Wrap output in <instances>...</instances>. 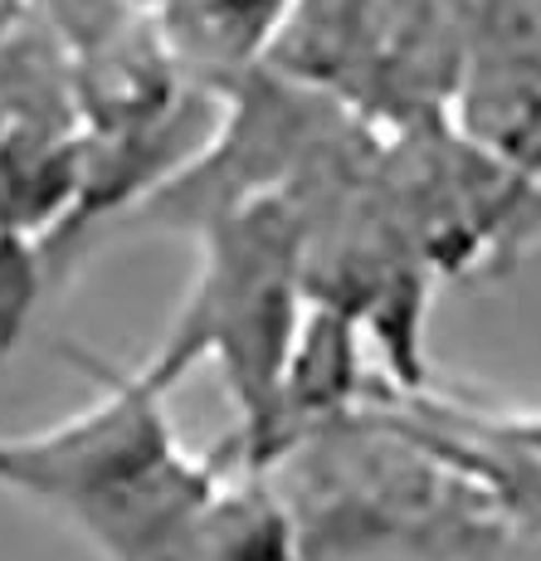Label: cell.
Instances as JSON below:
<instances>
[{
	"label": "cell",
	"mask_w": 541,
	"mask_h": 561,
	"mask_svg": "<svg viewBox=\"0 0 541 561\" xmlns=\"http://www.w3.org/2000/svg\"><path fill=\"white\" fill-rule=\"evenodd\" d=\"M288 0H166V30L181 54L215 69H240L258 45H268Z\"/></svg>",
	"instance_id": "277c9868"
},
{
	"label": "cell",
	"mask_w": 541,
	"mask_h": 561,
	"mask_svg": "<svg viewBox=\"0 0 541 561\" xmlns=\"http://www.w3.org/2000/svg\"><path fill=\"white\" fill-rule=\"evenodd\" d=\"M20 10H25V0H0V45L20 30Z\"/></svg>",
	"instance_id": "5b68a950"
},
{
	"label": "cell",
	"mask_w": 541,
	"mask_h": 561,
	"mask_svg": "<svg viewBox=\"0 0 541 561\" xmlns=\"http://www.w3.org/2000/svg\"><path fill=\"white\" fill-rule=\"evenodd\" d=\"M99 396L39 430L0 435V493L54 517L103 561H186L225 473L181 445L166 386L69 352Z\"/></svg>",
	"instance_id": "6da1fadb"
},
{
	"label": "cell",
	"mask_w": 541,
	"mask_h": 561,
	"mask_svg": "<svg viewBox=\"0 0 541 561\" xmlns=\"http://www.w3.org/2000/svg\"><path fill=\"white\" fill-rule=\"evenodd\" d=\"M186 561H312L302 523L293 517L264 469H240L215 493Z\"/></svg>",
	"instance_id": "3957f363"
},
{
	"label": "cell",
	"mask_w": 541,
	"mask_h": 561,
	"mask_svg": "<svg viewBox=\"0 0 541 561\" xmlns=\"http://www.w3.org/2000/svg\"><path fill=\"white\" fill-rule=\"evenodd\" d=\"M205 259L181 322L147 371L171 386L200 357H220L240 405L244 469H268L288 439V381L302 352L308 220L288 201L240 196L205 205Z\"/></svg>",
	"instance_id": "7a4b0ae2"
}]
</instances>
